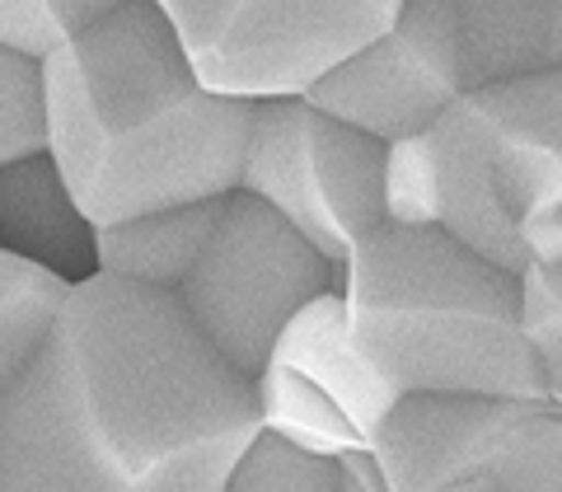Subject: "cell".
<instances>
[{"instance_id":"6da1fadb","label":"cell","mask_w":562,"mask_h":492,"mask_svg":"<svg viewBox=\"0 0 562 492\" xmlns=\"http://www.w3.org/2000/svg\"><path fill=\"white\" fill-rule=\"evenodd\" d=\"M258 432L254 376L179 295L94 272L0 399V492H225Z\"/></svg>"},{"instance_id":"7a4b0ae2","label":"cell","mask_w":562,"mask_h":492,"mask_svg":"<svg viewBox=\"0 0 562 492\" xmlns=\"http://www.w3.org/2000/svg\"><path fill=\"white\" fill-rule=\"evenodd\" d=\"M43 80L47 155L94 225L239 188L258 103L211 90L155 0L47 52Z\"/></svg>"},{"instance_id":"3957f363","label":"cell","mask_w":562,"mask_h":492,"mask_svg":"<svg viewBox=\"0 0 562 492\" xmlns=\"http://www.w3.org/2000/svg\"><path fill=\"white\" fill-rule=\"evenodd\" d=\"M347 324L394 399H549L525 333L520 277L441 225H380L338 268Z\"/></svg>"},{"instance_id":"277c9868","label":"cell","mask_w":562,"mask_h":492,"mask_svg":"<svg viewBox=\"0 0 562 492\" xmlns=\"http://www.w3.org/2000/svg\"><path fill=\"white\" fill-rule=\"evenodd\" d=\"M427 136L441 231L516 277L562 258V70L469 90Z\"/></svg>"},{"instance_id":"5b68a950","label":"cell","mask_w":562,"mask_h":492,"mask_svg":"<svg viewBox=\"0 0 562 492\" xmlns=\"http://www.w3.org/2000/svg\"><path fill=\"white\" fill-rule=\"evenodd\" d=\"M390 492H562L553 399L413 394L371 436Z\"/></svg>"},{"instance_id":"8992f818","label":"cell","mask_w":562,"mask_h":492,"mask_svg":"<svg viewBox=\"0 0 562 492\" xmlns=\"http://www.w3.org/2000/svg\"><path fill=\"white\" fill-rule=\"evenodd\" d=\"M221 94L291 99L394 29L403 0H155Z\"/></svg>"},{"instance_id":"52a82bcc","label":"cell","mask_w":562,"mask_h":492,"mask_svg":"<svg viewBox=\"0 0 562 492\" xmlns=\"http://www.w3.org/2000/svg\"><path fill=\"white\" fill-rule=\"evenodd\" d=\"M333 287L338 262H328L281 211L235 188L206 254L173 295L235 371L258 376L272 361L281 328Z\"/></svg>"},{"instance_id":"ba28073f","label":"cell","mask_w":562,"mask_h":492,"mask_svg":"<svg viewBox=\"0 0 562 492\" xmlns=\"http://www.w3.org/2000/svg\"><path fill=\"white\" fill-rule=\"evenodd\" d=\"M384 141L305 94L258 99L239 188L281 211L328 262H347L384 221Z\"/></svg>"},{"instance_id":"9c48e42d","label":"cell","mask_w":562,"mask_h":492,"mask_svg":"<svg viewBox=\"0 0 562 492\" xmlns=\"http://www.w3.org/2000/svg\"><path fill=\"white\" fill-rule=\"evenodd\" d=\"M460 94L464 52L454 0H403L394 29L328 70L305 99L390 146L431 132Z\"/></svg>"},{"instance_id":"30bf717a","label":"cell","mask_w":562,"mask_h":492,"mask_svg":"<svg viewBox=\"0 0 562 492\" xmlns=\"http://www.w3.org/2000/svg\"><path fill=\"white\" fill-rule=\"evenodd\" d=\"M94 235L99 225L80 211L76 192L66 188L47 150L0 169V244L5 249L43 262L66 281H85L99 272Z\"/></svg>"},{"instance_id":"8fae6325","label":"cell","mask_w":562,"mask_h":492,"mask_svg":"<svg viewBox=\"0 0 562 492\" xmlns=\"http://www.w3.org/2000/svg\"><path fill=\"white\" fill-rule=\"evenodd\" d=\"M272 361L291 366V371L310 376L319 390H328L333 399L347 409V417L366 432V441L375 436V427L394 409V394L384 384L371 361L361 357L357 338H351V324H347V305H342V291L333 287L324 295L295 314V320L281 328V338L272 347Z\"/></svg>"},{"instance_id":"7c38bea8","label":"cell","mask_w":562,"mask_h":492,"mask_svg":"<svg viewBox=\"0 0 562 492\" xmlns=\"http://www.w3.org/2000/svg\"><path fill=\"white\" fill-rule=\"evenodd\" d=\"M464 94L497 80L562 70V0H454Z\"/></svg>"},{"instance_id":"4fadbf2b","label":"cell","mask_w":562,"mask_h":492,"mask_svg":"<svg viewBox=\"0 0 562 492\" xmlns=\"http://www.w3.org/2000/svg\"><path fill=\"white\" fill-rule=\"evenodd\" d=\"M225 198L211 202H183L165 211H146V216H127L113 225H99L94 249L99 272L136 281L150 291H179L188 272L198 268L211 235H216Z\"/></svg>"},{"instance_id":"5bb4252c","label":"cell","mask_w":562,"mask_h":492,"mask_svg":"<svg viewBox=\"0 0 562 492\" xmlns=\"http://www.w3.org/2000/svg\"><path fill=\"white\" fill-rule=\"evenodd\" d=\"M70 287L76 281L0 244V399L43 357L47 338L66 314Z\"/></svg>"},{"instance_id":"9a60e30c","label":"cell","mask_w":562,"mask_h":492,"mask_svg":"<svg viewBox=\"0 0 562 492\" xmlns=\"http://www.w3.org/2000/svg\"><path fill=\"white\" fill-rule=\"evenodd\" d=\"M258 394V422L262 432L281 436V441L314 450V455H347V450H371L366 432L347 417V409L328 390H319L310 376L291 371L281 361H268L254 376Z\"/></svg>"},{"instance_id":"2e32d148","label":"cell","mask_w":562,"mask_h":492,"mask_svg":"<svg viewBox=\"0 0 562 492\" xmlns=\"http://www.w3.org/2000/svg\"><path fill=\"white\" fill-rule=\"evenodd\" d=\"M47 150L43 57L0 43V169Z\"/></svg>"},{"instance_id":"e0dca14e","label":"cell","mask_w":562,"mask_h":492,"mask_svg":"<svg viewBox=\"0 0 562 492\" xmlns=\"http://www.w3.org/2000/svg\"><path fill=\"white\" fill-rule=\"evenodd\" d=\"M225 492H342V455H314L258 432L231 469Z\"/></svg>"},{"instance_id":"ac0fdd59","label":"cell","mask_w":562,"mask_h":492,"mask_svg":"<svg viewBox=\"0 0 562 492\" xmlns=\"http://www.w3.org/2000/svg\"><path fill=\"white\" fill-rule=\"evenodd\" d=\"M127 0H0V43L47 57Z\"/></svg>"},{"instance_id":"d6986e66","label":"cell","mask_w":562,"mask_h":492,"mask_svg":"<svg viewBox=\"0 0 562 492\" xmlns=\"http://www.w3.org/2000/svg\"><path fill=\"white\" fill-rule=\"evenodd\" d=\"M436 155L431 136H403L384 150V221L390 225H436Z\"/></svg>"},{"instance_id":"ffe728a7","label":"cell","mask_w":562,"mask_h":492,"mask_svg":"<svg viewBox=\"0 0 562 492\" xmlns=\"http://www.w3.org/2000/svg\"><path fill=\"white\" fill-rule=\"evenodd\" d=\"M520 301H525V333L539 357L543 390L562 409V258L530 262L520 272Z\"/></svg>"},{"instance_id":"44dd1931","label":"cell","mask_w":562,"mask_h":492,"mask_svg":"<svg viewBox=\"0 0 562 492\" xmlns=\"http://www.w3.org/2000/svg\"><path fill=\"white\" fill-rule=\"evenodd\" d=\"M342 492H390L384 473L371 450H347L342 455Z\"/></svg>"}]
</instances>
